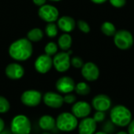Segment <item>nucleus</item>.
I'll list each match as a JSON object with an SVG mask.
<instances>
[{
    "instance_id": "nucleus-1",
    "label": "nucleus",
    "mask_w": 134,
    "mask_h": 134,
    "mask_svg": "<svg viewBox=\"0 0 134 134\" xmlns=\"http://www.w3.org/2000/svg\"><path fill=\"white\" fill-rule=\"evenodd\" d=\"M9 57L18 62L27 60L33 53V46L27 38H21L13 42L9 47Z\"/></svg>"
},
{
    "instance_id": "nucleus-2",
    "label": "nucleus",
    "mask_w": 134,
    "mask_h": 134,
    "mask_svg": "<svg viewBox=\"0 0 134 134\" xmlns=\"http://www.w3.org/2000/svg\"><path fill=\"white\" fill-rule=\"evenodd\" d=\"M109 120L119 128L127 127L133 120V114L129 108L122 104H117L109 111Z\"/></svg>"
},
{
    "instance_id": "nucleus-3",
    "label": "nucleus",
    "mask_w": 134,
    "mask_h": 134,
    "mask_svg": "<svg viewBox=\"0 0 134 134\" xmlns=\"http://www.w3.org/2000/svg\"><path fill=\"white\" fill-rule=\"evenodd\" d=\"M79 119L71 113L64 111L59 114L56 119L57 129L63 133H71L77 130Z\"/></svg>"
},
{
    "instance_id": "nucleus-4",
    "label": "nucleus",
    "mask_w": 134,
    "mask_h": 134,
    "mask_svg": "<svg viewBox=\"0 0 134 134\" xmlns=\"http://www.w3.org/2000/svg\"><path fill=\"white\" fill-rule=\"evenodd\" d=\"M10 131L13 134H30L31 132V120L23 114L15 115L10 122Z\"/></svg>"
},
{
    "instance_id": "nucleus-5",
    "label": "nucleus",
    "mask_w": 134,
    "mask_h": 134,
    "mask_svg": "<svg viewBox=\"0 0 134 134\" xmlns=\"http://www.w3.org/2000/svg\"><path fill=\"white\" fill-rule=\"evenodd\" d=\"M72 53L71 50L62 51L57 53L53 58V68L57 71L60 73L66 72L69 70L71 64V54Z\"/></svg>"
},
{
    "instance_id": "nucleus-6",
    "label": "nucleus",
    "mask_w": 134,
    "mask_h": 134,
    "mask_svg": "<svg viewBox=\"0 0 134 134\" xmlns=\"http://www.w3.org/2000/svg\"><path fill=\"white\" fill-rule=\"evenodd\" d=\"M115 45L122 50L130 49L133 44V37L130 31L127 30H119L114 35Z\"/></svg>"
},
{
    "instance_id": "nucleus-7",
    "label": "nucleus",
    "mask_w": 134,
    "mask_h": 134,
    "mask_svg": "<svg viewBox=\"0 0 134 134\" xmlns=\"http://www.w3.org/2000/svg\"><path fill=\"white\" fill-rule=\"evenodd\" d=\"M43 95L36 90H27L22 93L20 96L21 103L29 108H35L38 106L42 101Z\"/></svg>"
},
{
    "instance_id": "nucleus-8",
    "label": "nucleus",
    "mask_w": 134,
    "mask_h": 134,
    "mask_svg": "<svg viewBox=\"0 0 134 134\" xmlns=\"http://www.w3.org/2000/svg\"><path fill=\"white\" fill-rule=\"evenodd\" d=\"M38 16L46 23H54L59 18V10L53 5L45 4L39 7Z\"/></svg>"
},
{
    "instance_id": "nucleus-9",
    "label": "nucleus",
    "mask_w": 134,
    "mask_h": 134,
    "mask_svg": "<svg viewBox=\"0 0 134 134\" xmlns=\"http://www.w3.org/2000/svg\"><path fill=\"white\" fill-rule=\"evenodd\" d=\"M92 105L86 100H77L74 104L71 105V112L78 119H82L90 117L92 113Z\"/></svg>"
},
{
    "instance_id": "nucleus-10",
    "label": "nucleus",
    "mask_w": 134,
    "mask_h": 134,
    "mask_svg": "<svg viewBox=\"0 0 134 134\" xmlns=\"http://www.w3.org/2000/svg\"><path fill=\"white\" fill-rule=\"evenodd\" d=\"M42 101L46 106L53 109H59L64 104V96L58 92H46L42 97Z\"/></svg>"
},
{
    "instance_id": "nucleus-11",
    "label": "nucleus",
    "mask_w": 134,
    "mask_h": 134,
    "mask_svg": "<svg viewBox=\"0 0 134 134\" xmlns=\"http://www.w3.org/2000/svg\"><path fill=\"white\" fill-rule=\"evenodd\" d=\"M91 105L95 111L107 112L110 111L112 107V101L109 96L106 94H97L92 99Z\"/></svg>"
},
{
    "instance_id": "nucleus-12",
    "label": "nucleus",
    "mask_w": 134,
    "mask_h": 134,
    "mask_svg": "<svg viewBox=\"0 0 134 134\" xmlns=\"http://www.w3.org/2000/svg\"><path fill=\"white\" fill-rule=\"evenodd\" d=\"M34 67L35 71L39 74L48 73L53 67L52 57L48 56L46 53L38 56L34 63Z\"/></svg>"
},
{
    "instance_id": "nucleus-13",
    "label": "nucleus",
    "mask_w": 134,
    "mask_h": 134,
    "mask_svg": "<svg viewBox=\"0 0 134 134\" xmlns=\"http://www.w3.org/2000/svg\"><path fill=\"white\" fill-rule=\"evenodd\" d=\"M81 74L87 82H94L97 81L100 76V69L96 64L86 62L81 68Z\"/></svg>"
},
{
    "instance_id": "nucleus-14",
    "label": "nucleus",
    "mask_w": 134,
    "mask_h": 134,
    "mask_svg": "<svg viewBox=\"0 0 134 134\" xmlns=\"http://www.w3.org/2000/svg\"><path fill=\"white\" fill-rule=\"evenodd\" d=\"M75 82L74 79L69 76H62L57 79L55 86L56 90L60 94H68L75 91Z\"/></svg>"
},
{
    "instance_id": "nucleus-15",
    "label": "nucleus",
    "mask_w": 134,
    "mask_h": 134,
    "mask_svg": "<svg viewBox=\"0 0 134 134\" xmlns=\"http://www.w3.org/2000/svg\"><path fill=\"white\" fill-rule=\"evenodd\" d=\"M77 130L79 134H94L97 131V123L90 116L79 122Z\"/></svg>"
},
{
    "instance_id": "nucleus-16",
    "label": "nucleus",
    "mask_w": 134,
    "mask_h": 134,
    "mask_svg": "<svg viewBox=\"0 0 134 134\" xmlns=\"http://www.w3.org/2000/svg\"><path fill=\"white\" fill-rule=\"evenodd\" d=\"M25 71L24 67L19 63H10L5 69L6 77L11 80H19L24 75Z\"/></svg>"
},
{
    "instance_id": "nucleus-17",
    "label": "nucleus",
    "mask_w": 134,
    "mask_h": 134,
    "mask_svg": "<svg viewBox=\"0 0 134 134\" xmlns=\"http://www.w3.org/2000/svg\"><path fill=\"white\" fill-rule=\"evenodd\" d=\"M57 26L64 33H70L75 28L76 22L71 16H63L58 18Z\"/></svg>"
},
{
    "instance_id": "nucleus-18",
    "label": "nucleus",
    "mask_w": 134,
    "mask_h": 134,
    "mask_svg": "<svg viewBox=\"0 0 134 134\" xmlns=\"http://www.w3.org/2000/svg\"><path fill=\"white\" fill-rule=\"evenodd\" d=\"M39 128L46 132H50L53 130L56 127V119H54L50 115H43L38 119Z\"/></svg>"
},
{
    "instance_id": "nucleus-19",
    "label": "nucleus",
    "mask_w": 134,
    "mask_h": 134,
    "mask_svg": "<svg viewBox=\"0 0 134 134\" xmlns=\"http://www.w3.org/2000/svg\"><path fill=\"white\" fill-rule=\"evenodd\" d=\"M58 47L63 51H68L72 45V38L69 33L62 34L57 41Z\"/></svg>"
},
{
    "instance_id": "nucleus-20",
    "label": "nucleus",
    "mask_w": 134,
    "mask_h": 134,
    "mask_svg": "<svg viewBox=\"0 0 134 134\" xmlns=\"http://www.w3.org/2000/svg\"><path fill=\"white\" fill-rule=\"evenodd\" d=\"M44 33L43 31L38 27H35L31 29L27 34V38L31 42H37L43 38Z\"/></svg>"
},
{
    "instance_id": "nucleus-21",
    "label": "nucleus",
    "mask_w": 134,
    "mask_h": 134,
    "mask_svg": "<svg viewBox=\"0 0 134 134\" xmlns=\"http://www.w3.org/2000/svg\"><path fill=\"white\" fill-rule=\"evenodd\" d=\"M91 88L89 84L86 82H79L75 84V92L77 95L81 97L87 96L90 93Z\"/></svg>"
},
{
    "instance_id": "nucleus-22",
    "label": "nucleus",
    "mask_w": 134,
    "mask_h": 134,
    "mask_svg": "<svg viewBox=\"0 0 134 134\" xmlns=\"http://www.w3.org/2000/svg\"><path fill=\"white\" fill-rule=\"evenodd\" d=\"M100 30L102 33L107 36H114L116 33V28L114 24L109 21H105L101 24Z\"/></svg>"
},
{
    "instance_id": "nucleus-23",
    "label": "nucleus",
    "mask_w": 134,
    "mask_h": 134,
    "mask_svg": "<svg viewBox=\"0 0 134 134\" xmlns=\"http://www.w3.org/2000/svg\"><path fill=\"white\" fill-rule=\"evenodd\" d=\"M58 26L55 23H47L45 27V33L49 38H55L58 34Z\"/></svg>"
},
{
    "instance_id": "nucleus-24",
    "label": "nucleus",
    "mask_w": 134,
    "mask_h": 134,
    "mask_svg": "<svg viewBox=\"0 0 134 134\" xmlns=\"http://www.w3.org/2000/svg\"><path fill=\"white\" fill-rule=\"evenodd\" d=\"M44 50L46 55L50 56V57L55 56L58 51V45L55 43L54 42H49L45 46Z\"/></svg>"
},
{
    "instance_id": "nucleus-25",
    "label": "nucleus",
    "mask_w": 134,
    "mask_h": 134,
    "mask_svg": "<svg viewBox=\"0 0 134 134\" xmlns=\"http://www.w3.org/2000/svg\"><path fill=\"white\" fill-rule=\"evenodd\" d=\"M10 109V103L7 98L0 96V114H5Z\"/></svg>"
},
{
    "instance_id": "nucleus-26",
    "label": "nucleus",
    "mask_w": 134,
    "mask_h": 134,
    "mask_svg": "<svg viewBox=\"0 0 134 134\" xmlns=\"http://www.w3.org/2000/svg\"><path fill=\"white\" fill-rule=\"evenodd\" d=\"M115 128L116 126L110 121L107 120L103 122L102 125V130L104 131L108 134H114L115 133Z\"/></svg>"
},
{
    "instance_id": "nucleus-27",
    "label": "nucleus",
    "mask_w": 134,
    "mask_h": 134,
    "mask_svg": "<svg viewBox=\"0 0 134 134\" xmlns=\"http://www.w3.org/2000/svg\"><path fill=\"white\" fill-rule=\"evenodd\" d=\"M106 112L104 111H96L95 113L93 115V119L94 121L98 124V123H103L104 122L106 121Z\"/></svg>"
},
{
    "instance_id": "nucleus-28",
    "label": "nucleus",
    "mask_w": 134,
    "mask_h": 134,
    "mask_svg": "<svg viewBox=\"0 0 134 134\" xmlns=\"http://www.w3.org/2000/svg\"><path fill=\"white\" fill-rule=\"evenodd\" d=\"M77 26H78L79 29L83 33L87 34L90 31V27L89 24L83 20H79L77 22Z\"/></svg>"
},
{
    "instance_id": "nucleus-29",
    "label": "nucleus",
    "mask_w": 134,
    "mask_h": 134,
    "mask_svg": "<svg viewBox=\"0 0 134 134\" xmlns=\"http://www.w3.org/2000/svg\"><path fill=\"white\" fill-rule=\"evenodd\" d=\"M76 101H77L76 95L73 94L72 93L65 94V95L64 96V104H66L72 105V104H74Z\"/></svg>"
},
{
    "instance_id": "nucleus-30",
    "label": "nucleus",
    "mask_w": 134,
    "mask_h": 134,
    "mask_svg": "<svg viewBox=\"0 0 134 134\" xmlns=\"http://www.w3.org/2000/svg\"><path fill=\"white\" fill-rule=\"evenodd\" d=\"M71 64L75 68H82L84 64V62L81 57H73L72 58H71Z\"/></svg>"
},
{
    "instance_id": "nucleus-31",
    "label": "nucleus",
    "mask_w": 134,
    "mask_h": 134,
    "mask_svg": "<svg viewBox=\"0 0 134 134\" xmlns=\"http://www.w3.org/2000/svg\"><path fill=\"white\" fill-rule=\"evenodd\" d=\"M109 2L111 5L115 8H122L126 3V0H109Z\"/></svg>"
},
{
    "instance_id": "nucleus-32",
    "label": "nucleus",
    "mask_w": 134,
    "mask_h": 134,
    "mask_svg": "<svg viewBox=\"0 0 134 134\" xmlns=\"http://www.w3.org/2000/svg\"><path fill=\"white\" fill-rule=\"evenodd\" d=\"M127 132L129 134H134V119H133L130 125L127 126Z\"/></svg>"
},
{
    "instance_id": "nucleus-33",
    "label": "nucleus",
    "mask_w": 134,
    "mask_h": 134,
    "mask_svg": "<svg viewBox=\"0 0 134 134\" xmlns=\"http://www.w3.org/2000/svg\"><path fill=\"white\" fill-rule=\"evenodd\" d=\"M32 1H33V2H34V4H35V5L40 7V6L45 5L47 0H32Z\"/></svg>"
},
{
    "instance_id": "nucleus-34",
    "label": "nucleus",
    "mask_w": 134,
    "mask_h": 134,
    "mask_svg": "<svg viewBox=\"0 0 134 134\" xmlns=\"http://www.w3.org/2000/svg\"><path fill=\"white\" fill-rule=\"evenodd\" d=\"M5 121L3 120V119H2L0 117V133L2 132L3 130H5Z\"/></svg>"
},
{
    "instance_id": "nucleus-35",
    "label": "nucleus",
    "mask_w": 134,
    "mask_h": 134,
    "mask_svg": "<svg viewBox=\"0 0 134 134\" xmlns=\"http://www.w3.org/2000/svg\"><path fill=\"white\" fill-rule=\"evenodd\" d=\"M90 1L95 4H103V3L106 2L108 0H90Z\"/></svg>"
},
{
    "instance_id": "nucleus-36",
    "label": "nucleus",
    "mask_w": 134,
    "mask_h": 134,
    "mask_svg": "<svg viewBox=\"0 0 134 134\" xmlns=\"http://www.w3.org/2000/svg\"><path fill=\"white\" fill-rule=\"evenodd\" d=\"M114 134H129L127 131H125V130H119V131H117L115 132Z\"/></svg>"
},
{
    "instance_id": "nucleus-37",
    "label": "nucleus",
    "mask_w": 134,
    "mask_h": 134,
    "mask_svg": "<svg viewBox=\"0 0 134 134\" xmlns=\"http://www.w3.org/2000/svg\"><path fill=\"white\" fill-rule=\"evenodd\" d=\"M0 134H13L11 133V131L10 130H3L2 132H1Z\"/></svg>"
},
{
    "instance_id": "nucleus-38",
    "label": "nucleus",
    "mask_w": 134,
    "mask_h": 134,
    "mask_svg": "<svg viewBox=\"0 0 134 134\" xmlns=\"http://www.w3.org/2000/svg\"><path fill=\"white\" fill-rule=\"evenodd\" d=\"M94 134H108L107 133H105L104 131H103V130H99V131H97L96 133Z\"/></svg>"
},
{
    "instance_id": "nucleus-39",
    "label": "nucleus",
    "mask_w": 134,
    "mask_h": 134,
    "mask_svg": "<svg viewBox=\"0 0 134 134\" xmlns=\"http://www.w3.org/2000/svg\"><path fill=\"white\" fill-rule=\"evenodd\" d=\"M42 134H52V133H50L49 132H46V131H44V133H42Z\"/></svg>"
},
{
    "instance_id": "nucleus-40",
    "label": "nucleus",
    "mask_w": 134,
    "mask_h": 134,
    "mask_svg": "<svg viewBox=\"0 0 134 134\" xmlns=\"http://www.w3.org/2000/svg\"><path fill=\"white\" fill-rule=\"evenodd\" d=\"M49 1H51V2H60L61 0H49Z\"/></svg>"
}]
</instances>
